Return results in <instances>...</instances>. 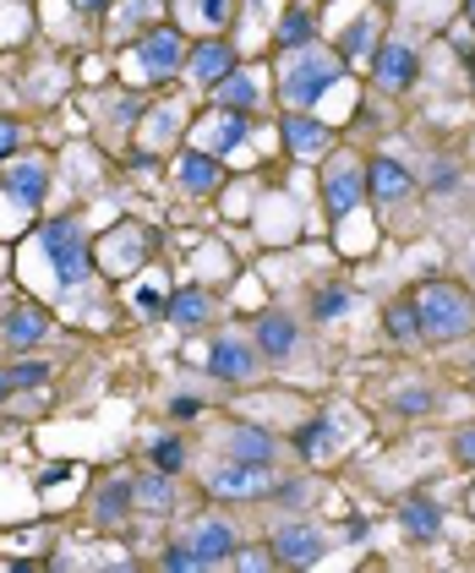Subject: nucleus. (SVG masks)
Here are the masks:
<instances>
[{
	"instance_id": "nucleus-42",
	"label": "nucleus",
	"mask_w": 475,
	"mask_h": 573,
	"mask_svg": "<svg viewBox=\"0 0 475 573\" xmlns=\"http://www.w3.org/2000/svg\"><path fill=\"white\" fill-rule=\"evenodd\" d=\"M6 393H11V372H0V404H6Z\"/></svg>"
},
{
	"instance_id": "nucleus-24",
	"label": "nucleus",
	"mask_w": 475,
	"mask_h": 573,
	"mask_svg": "<svg viewBox=\"0 0 475 573\" xmlns=\"http://www.w3.org/2000/svg\"><path fill=\"white\" fill-rule=\"evenodd\" d=\"M142 257H148V235H142L137 224H127V230L110 235V268H137Z\"/></svg>"
},
{
	"instance_id": "nucleus-35",
	"label": "nucleus",
	"mask_w": 475,
	"mask_h": 573,
	"mask_svg": "<svg viewBox=\"0 0 475 573\" xmlns=\"http://www.w3.org/2000/svg\"><path fill=\"white\" fill-rule=\"evenodd\" d=\"M454 459H459L465 470H475V426H465V432L454 438Z\"/></svg>"
},
{
	"instance_id": "nucleus-22",
	"label": "nucleus",
	"mask_w": 475,
	"mask_h": 573,
	"mask_svg": "<svg viewBox=\"0 0 475 573\" xmlns=\"http://www.w3.org/2000/svg\"><path fill=\"white\" fill-rule=\"evenodd\" d=\"M213 104H224V110H246V104H257V82L235 66V71L213 88Z\"/></svg>"
},
{
	"instance_id": "nucleus-40",
	"label": "nucleus",
	"mask_w": 475,
	"mask_h": 573,
	"mask_svg": "<svg viewBox=\"0 0 475 573\" xmlns=\"http://www.w3.org/2000/svg\"><path fill=\"white\" fill-rule=\"evenodd\" d=\"M137 306H142V312H164V295H159V290H142Z\"/></svg>"
},
{
	"instance_id": "nucleus-17",
	"label": "nucleus",
	"mask_w": 475,
	"mask_h": 573,
	"mask_svg": "<svg viewBox=\"0 0 475 573\" xmlns=\"http://www.w3.org/2000/svg\"><path fill=\"white\" fill-rule=\"evenodd\" d=\"M295 344H301V328H295V318H284V312H263V318H257V350H263V355L284 361Z\"/></svg>"
},
{
	"instance_id": "nucleus-28",
	"label": "nucleus",
	"mask_w": 475,
	"mask_h": 573,
	"mask_svg": "<svg viewBox=\"0 0 475 573\" xmlns=\"http://www.w3.org/2000/svg\"><path fill=\"white\" fill-rule=\"evenodd\" d=\"M148 459H153V470H164V475H181V470H186V443H181V438H153Z\"/></svg>"
},
{
	"instance_id": "nucleus-32",
	"label": "nucleus",
	"mask_w": 475,
	"mask_h": 573,
	"mask_svg": "<svg viewBox=\"0 0 475 573\" xmlns=\"http://www.w3.org/2000/svg\"><path fill=\"white\" fill-rule=\"evenodd\" d=\"M44 378H50V361H17L11 366V388H39Z\"/></svg>"
},
{
	"instance_id": "nucleus-23",
	"label": "nucleus",
	"mask_w": 475,
	"mask_h": 573,
	"mask_svg": "<svg viewBox=\"0 0 475 573\" xmlns=\"http://www.w3.org/2000/svg\"><path fill=\"white\" fill-rule=\"evenodd\" d=\"M230 459H257V464H273V438L257 432V426H235L230 432Z\"/></svg>"
},
{
	"instance_id": "nucleus-44",
	"label": "nucleus",
	"mask_w": 475,
	"mask_h": 573,
	"mask_svg": "<svg viewBox=\"0 0 475 573\" xmlns=\"http://www.w3.org/2000/svg\"><path fill=\"white\" fill-rule=\"evenodd\" d=\"M471 284H475V257H471Z\"/></svg>"
},
{
	"instance_id": "nucleus-14",
	"label": "nucleus",
	"mask_w": 475,
	"mask_h": 573,
	"mask_svg": "<svg viewBox=\"0 0 475 573\" xmlns=\"http://www.w3.org/2000/svg\"><path fill=\"white\" fill-rule=\"evenodd\" d=\"M0 339H6V344H17V350L44 344V339H50V312H44V306H11V312H6V328H0Z\"/></svg>"
},
{
	"instance_id": "nucleus-18",
	"label": "nucleus",
	"mask_w": 475,
	"mask_h": 573,
	"mask_svg": "<svg viewBox=\"0 0 475 573\" xmlns=\"http://www.w3.org/2000/svg\"><path fill=\"white\" fill-rule=\"evenodd\" d=\"M175 175H181V187L186 191H213L219 181H224V164H219V153H208V148H198V153H181V164H175Z\"/></svg>"
},
{
	"instance_id": "nucleus-41",
	"label": "nucleus",
	"mask_w": 475,
	"mask_h": 573,
	"mask_svg": "<svg viewBox=\"0 0 475 573\" xmlns=\"http://www.w3.org/2000/svg\"><path fill=\"white\" fill-rule=\"evenodd\" d=\"M71 6H82V11H104V0H71Z\"/></svg>"
},
{
	"instance_id": "nucleus-1",
	"label": "nucleus",
	"mask_w": 475,
	"mask_h": 573,
	"mask_svg": "<svg viewBox=\"0 0 475 573\" xmlns=\"http://www.w3.org/2000/svg\"><path fill=\"white\" fill-rule=\"evenodd\" d=\"M415 312H421V339H432V344H454V339L475 333V295L465 284H448V279L421 284Z\"/></svg>"
},
{
	"instance_id": "nucleus-6",
	"label": "nucleus",
	"mask_w": 475,
	"mask_h": 573,
	"mask_svg": "<svg viewBox=\"0 0 475 573\" xmlns=\"http://www.w3.org/2000/svg\"><path fill=\"white\" fill-rule=\"evenodd\" d=\"M137 66H142V77H148V82L175 77V71L186 66V39H181L175 28H153V33L137 44Z\"/></svg>"
},
{
	"instance_id": "nucleus-11",
	"label": "nucleus",
	"mask_w": 475,
	"mask_h": 573,
	"mask_svg": "<svg viewBox=\"0 0 475 573\" xmlns=\"http://www.w3.org/2000/svg\"><path fill=\"white\" fill-rule=\"evenodd\" d=\"M323 197H329V208L334 213H355L361 208V197H366V170H355L350 159L344 164H329V175H323Z\"/></svg>"
},
{
	"instance_id": "nucleus-27",
	"label": "nucleus",
	"mask_w": 475,
	"mask_h": 573,
	"mask_svg": "<svg viewBox=\"0 0 475 573\" xmlns=\"http://www.w3.org/2000/svg\"><path fill=\"white\" fill-rule=\"evenodd\" d=\"M388 339H394V344H415V339H421L415 301H394V306H388Z\"/></svg>"
},
{
	"instance_id": "nucleus-26",
	"label": "nucleus",
	"mask_w": 475,
	"mask_h": 573,
	"mask_svg": "<svg viewBox=\"0 0 475 573\" xmlns=\"http://www.w3.org/2000/svg\"><path fill=\"white\" fill-rule=\"evenodd\" d=\"M312 33H317V17H312L306 6H295V11L279 22V44H284V50H301V44H312Z\"/></svg>"
},
{
	"instance_id": "nucleus-31",
	"label": "nucleus",
	"mask_w": 475,
	"mask_h": 573,
	"mask_svg": "<svg viewBox=\"0 0 475 573\" xmlns=\"http://www.w3.org/2000/svg\"><path fill=\"white\" fill-rule=\"evenodd\" d=\"M159 563H164V569H170V573H186V569H208L203 557H198V546H192V541H181V546H170V552H164V557H159Z\"/></svg>"
},
{
	"instance_id": "nucleus-13",
	"label": "nucleus",
	"mask_w": 475,
	"mask_h": 573,
	"mask_svg": "<svg viewBox=\"0 0 475 573\" xmlns=\"http://www.w3.org/2000/svg\"><path fill=\"white\" fill-rule=\"evenodd\" d=\"M164 318L175 322L181 333H198V328L213 318V295H208L203 284H181V290L164 301Z\"/></svg>"
},
{
	"instance_id": "nucleus-8",
	"label": "nucleus",
	"mask_w": 475,
	"mask_h": 573,
	"mask_svg": "<svg viewBox=\"0 0 475 573\" xmlns=\"http://www.w3.org/2000/svg\"><path fill=\"white\" fill-rule=\"evenodd\" d=\"M290 443H295L301 459H312V464H334V459H340V448H344V426L334 421V410H329V415H312L306 426H295V438H290Z\"/></svg>"
},
{
	"instance_id": "nucleus-20",
	"label": "nucleus",
	"mask_w": 475,
	"mask_h": 573,
	"mask_svg": "<svg viewBox=\"0 0 475 573\" xmlns=\"http://www.w3.org/2000/svg\"><path fill=\"white\" fill-rule=\"evenodd\" d=\"M400 524H405L410 541H432V535L443 530V509H437L432 497H405V503H400Z\"/></svg>"
},
{
	"instance_id": "nucleus-7",
	"label": "nucleus",
	"mask_w": 475,
	"mask_h": 573,
	"mask_svg": "<svg viewBox=\"0 0 475 573\" xmlns=\"http://www.w3.org/2000/svg\"><path fill=\"white\" fill-rule=\"evenodd\" d=\"M208 372L219 382H252L257 378V344H246L241 333H219L208 350Z\"/></svg>"
},
{
	"instance_id": "nucleus-16",
	"label": "nucleus",
	"mask_w": 475,
	"mask_h": 573,
	"mask_svg": "<svg viewBox=\"0 0 475 573\" xmlns=\"http://www.w3.org/2000/svg\"><path fill=\"white\" fill-rule=\"evenodd\" d=\"M186 66H192V77H198L203 88H219V82L235 71V50H230L224 39H208V44H198V50L186 56Z\"/></svg>"
},
{
	"instance_id": "nucleus-12",
	"label": "nucleus",
	"mask_w": 475,
	"mask_h": 573,
	"mask_svg": "<svg viewBox=\"0 0 475 573\" xmlns=\"http://www.w3.org/2000/svg\"><path fill=\"white\" fill-rule=\"evenodd\" d=\"M6 191H11L17 208H39L44 191H50V164H44V159H17V164L6 170Z\"/></svg>"
},
{
	"instance_id": "nucleus-15",
	"label": "nucleus",
	"mask_w": 475,
	"mask_h": 573,
	"mask_svg": "<svg viewBox=\"0 0 475 573\" xmlns=\"http://www.w3.org/2000/svg\"><path fill=\"white\" fill-rule=\"evenodd\" d=\"M410 191H415L410 170L400 164V159H388V153H383V159H377V164L366 170V197H377L383 208H388V202H405Z\"/></svg>"
},
{
	"instance_id": "nucleus-4",
	"label": "nucleus",
	"mask_w": 475,
	"mask_h": 573,
	"mask_svg": "<svg viewBox=\"0 0 475 573\" xmlns=\"http://www.w3.org/2000/svg\"><path fill=\"white\" fill-rule=\"evenodd\" d=\"M273 486H279L273 464H257V459H224V464L208 475V492H213V497H235V503L273 497Z\"/></svg>"
},
{
	"instance_id": "nucleus-39",
	"label": "nucleus",
	"mask_w": 475,
	"mask_h": 573,
	"mask_svg": "<svg viewBox=\"0 0 475 573\" xmlns=\"http://www.w3.org/2000/svg\"><path fill=\"white\" fill-rule=\"evenodd\" d=\"M203 17L208 22H224V17H230V0H203Z\"/></svg>"
},
{
	"instance_id": "nucleus-21",
	"label": "nucleus",
	"mask_w": 475,
	"mask_h": 573,
	"mask_svg": "<svg viewBox=\"0 0 475 573\" xmlns=\"http://www.w3.org/2000/svg\"><path fill=\"white\" fill-rule=\"evenodd\" d=\"M132 497H137V486L127 481V475H115V481L99 492V509H93V519H99V524H121V519H127V509H132Z\"/></svg>"
},
{
	"instance_id": "nucleus-33",
	"label": "nucleus",
	"mask_w": 475,
	"mask_h": 573,
	"mask_svg": "<svg viewBox=\"0 0 475 573\" xmlns=\"http://www.w3.org/2000/svg\"><path fill=\"white\" fill-rule=\"evenodd\" d=\"M372 44V17H361L350 33H344V61H361V50Z\"/></svg>"
},
{
	"instance_id": "nucleus-9",
	"label": "nucleus",
	"mask_w": 475,
	"mask_h": 573,
	"mask_svg": "<svg viewBox=\"0 0 475 573\" xmlns=\"http://www.w3.org/2000/svg\"><path fill=\"white\" fill-rule=\"evenodd\" d=\"M415 77H421V61H415V50L400 44V39H388V44L372 56V82H377L383 93H405Z\"/></svg>"
},
{
	"instance_id": "nucleus-3",
	"label": "nucleus",
	"mask_w": 475,
	"mask_h": 573,
	"mask_svg": "<svg viewBox=\"0 0 475 573\" xmlns=\"http://www.w3.org/2000/svg\"><path fill=\"white\" fill-rule=\"evenodd\" d=\"M39 241H44V252H50L55 273H61V290H77L88 279V268H93L88 241H82V224L77 219H50V224H39Z\"/></svg>"
},
{
	"instance_id": "nucleus-34",
	"label": "nucleus",
	"mask_w": 475,
	"mask_h": 573,
	"mask_svg": "<svg viewBox=\"0 0 475 573\" xmlns=\"http://www.w3.org/2000/svg\"><path fill=\"white\" fill-rule=\"evenodd\" d=\"M350 301H355L350 290H323L317 295V318H340V312H350Z\"/></svg>"
},
{
	"instance_id": "nucleus-2",
	"label": "nucleus",
	"mask_w": 475,
	"mask_h": 573,
	"mask_svg": "<svg viewBox=\"0 0 475 573\" xmlns=\"http://www.w3.org/2000/svg\"><path fill=\"white\" fill-rule=\"evenodd\" d=\"M334 77H340V61H334L329 50L301 44V50L290 56V66H284V77H279V93H284V104H290V110H312Z\"/></svg>"
},
{
	"instance_id": "nucleus-43",
	"label": "nucleus",
	"mask_w": 475,
	"mask_h": 573,
	"mask_svg": "<svg viewBox=\"0 0 475 573\" xmlns=\"http://www.w3.org/2000/svg\"><path fill=\"white\" fill-rule=\"evenodd\" d=\"M465 11H471V22H475V0H465Z\"/></svg>"
},
{
	"instance_id": "nucleus-30",
	"label": "nucleus",
	"mask_w": 475,
	"mask_h": 573,
	"mask_svg": "<svg viewBox=\"0 0 475 573\" xmlns=\"http://www.w3.org/2000/svg\"><path fill=\"white\" fill-rule=\"evenodd\" d=\"M432 404H437V393H432V388H405V393H394V399H388V410H394V415H426Z\"/></svg>"
},
{
	"instance_id": "nucleus-25",
	"label": "nucleus",
	"mask_w": 475,
	"mask_h": 573,
	"mask_svg": "<svg viewBox=\"0 0 475 573\" xmlns=\"http://www.w3.org/2000/svg\"><path fill=\"white\" fill-rule=\"evenodd\" d=\"M137 486V503L148 513H170L175 509V486L164 481V470H153V475H142V481H132Z\"/></svg>"
},
{
	"instance_id": "nucleus-10",
	"label": "nucleus",
	"mask_w": 475,
	"mask_h": 573,
	"mask_svg": "<svg viewBox=\"0 0 475 573\" xmlns=\"http://www.w3.org/2000/svg\"><path fill=\"white\" fill-rule=\"evenodd\" d=\"M329 142H334V131L323 127V121H312L306 110H290V115H284V148H290L295 159H323Z\"/></svg>"
},
{
	"instance_id": "nucleus-38",
	"label": "nucleus",
	"mask_w": 475,
	"mask_h": 573,
	"mask_svg": "<svg viewBox=\"0 0 475 573\" xmlns=\"http://www.w3.org/2000/svg\"><path fill=\"white\" fill-rule=\"evenodd\" d=\"M230 563H235V569H269V563H273V552H235Z\"/></svg>"
},
{
	"instance_id": "nucleus-5",
	"label": "nucleus",
	"mask_w": 475,
	"mask_h": 573,
	"mask_svg": "<svg viewBox=\"0 0 475 573\" xmlns=\"http://www.w3.org/2000/svg\"><path fill=\"white\" fill-rule=\"evenodd\" d=\"M323 552H329V541H323L317 524H279L273 530V563L279 569H312V563H323Z\"/></svg>"
},
{
	"instance_id": "nucleus-36",
	"label": "nucleus",
	"mask_w": 475,
	"mask_h": 573,
	"mask_svg": "<svg viewBox=\"0 0 475 573\" xmlns=\"http://www.w3.org/2000/svg\"><path fill=\"white\" fill-rule=\"evenodd\" d=\"M170 415H175V421H198V415H203V404H198L192 393H181V399H170Z\"/></svg>"
},
{
	"instance_id": "nucleus-29",
	"label": "nucleus",
	"mask_w": 475,
	"mask_h": 573,
	"mask_svg": "<svg viewBox=\"0 0 475 573\" xmlns=\"http://www.w3.org/2000/svg\"><path fill=\"white\" fill-rule=\"evenodd\" d=\"M241 137H246V121H241V110H230L219 131L208 137V153H230V148H241Z\"/></svg>"
},
{
	"instance_id": "nucleus-37",
	"label": "nucleus",
	"mask_w": 475,
	"mask_h": 573,
	"mask_svg": "<svg viewBox=\"0 0 475 573\" xmlns=\"http://www.w3.org/2000/svg\"><path fill=\"white\" fill-rule=\"evenodd\" d=\"M17 142H22V131H17V121H0V164L17 153Z\"/></svg>"
},
{
	"instance_id": "nucleus-19",
	"label": "nucleus",
	"mask_w": 475,
	"mask_h": 573,
	"mask_svg": "<svg viewBox=\"0 0 475 573\" xmlns=\"http://www.w3.org/2000/svg\"><path fill=\"white\" fill-rule=\"evenodd\" d=\"M192 546H198V557H203L208 569H213V563H230V557H235V530H230L224 519H203V524L192 530Z\"/></svg>"
}]
</instances>
